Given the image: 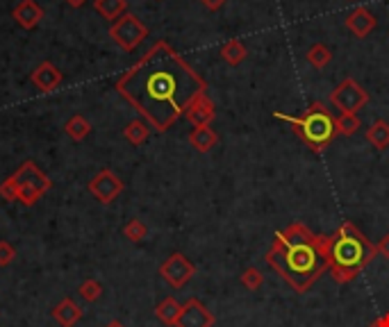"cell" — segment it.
Listing matches in <instances>:
<instances>
[{
	"label": "cell",
	"mask_w": 389,
	"mask_h": 327,
	"mask_svg": "<svg viewBox=\"0 0 389 327\" xmlns=\"http://www.w3.org/2000/svg\"><path fill=\"white\" fill-rule=\"evenodd\" d=\"M185 118L192 123L194 127H207L212 125V120L216 118V107L212 98L207 96V91L198 93V96L189 102V107L185 111Z\"/></svg>",
	"instance_id": "cell-11"
},
{
	"label": "cell",
	"mask_w": 389,
	"mask_h": 327,
	"mask_svg": "<svg viewBox=\"0 0 389 327\" xmlns=\"http://www.w3.org/2000/svg\"><path fill=\"white\" fill-rule=\"evenodd\" d=\"M96 12L107 21H116L128 12V0H96Z\"/></svg>",
	"instance_id": "cell-20"
},
{
	"label": "cell",
	"mask_w": 389,
	"mask_h": 327,
	"mask_svg": "<svg viewBox=\"0 0 389 327\" xmlns=\"http://www.w3.org/2000/svg\"><path fill=\"white\" fill-rule=\"evenodd\" d=\"M369 327H389V312L387 314H383V316H378L376 321H371V325Z\"/></svg>",
	"instance_id": "cell-32"
},
{
	"label": "cell",
	"mask_w": 389,
	"mask_h": 327,
	"mask_svg": "<svg viewBox=\"0 0 389 327\" xmlns=\"http://www.w3.org/2000/svg\"><path fill=\"white\" fill-rule=\"evenodd\" d=\"M180 312H183V305L178 303L176 298H164L162 303L155 307V316H158V321H162L164 325H171L176 327L178 318H180Z\"/></svg>",
	"instance_id": "cell-17"
},
{
	"label": "cell",
	"mask_w": 389,
	"mask_h": 327,
	"mask_svg": "<svg viewBox=\"0 0 389 327\" xmlns=\"http://www.w3.org/2000/svg\"><path fill=\"white\" fill-rule=\"evenodd\" d=\"M7 180H10L14 186H32V189H37L39 193H46L50 189V184H53L48 180V175L43 173V170L34 161H25L23 166L16 170V173H12Z\"/></svg>",
	"instance_id": "cell-10"
},
{
	"label": "cell",
	"mask_w": 389,
	"mask_h": 327,
	"mask_svg": "<svg viewBox=\"0 0 389 327\" xmlns=\"http://www.w3.org/2000/svg\"><path fill=\"white\" fill-rule=\"evenodd\" d=\"M151 134V125L146 120H130L123 130V136L132 143V145H142Z\"/></svg>",
	"instance_id": "cell-21"
},
{
	"label": "cell",
	"mask_w": 389,
	"mask_h": 327,
	"mask_svg": "<svg viewBox=\"0 0 389 327\" xmlns=\"http://www.w3.org/2000/svg\"><path fill=\"white\" fill-rule=\"evenodd\" d=\"M376 250H378L380 257H383V260L389 262V234H385L383 239L378 241V244H376Z\"/></svg>",
	"instance_id": "cell-30"
},
{
	"label": "cell",
	"mask_w": 389,
	"mask_h": 327,
	"mask_svg": "<svg viewBox=\"0 0 389 327\" xmlns=\"http://www.w3.org/2000/svg\"><path fill=\"white\" fill-rule=\"evenodd\" d=\"M367 141L374 145L376 150H385L389 148V123L383 118H378L371 123V127L367 130Z\"/></svg>",
	"instance_id": "cell-18"
},
{
	"label": "cell",
	"mask_w": 389,
	"mask_h": 327,
	"mask_svg": "<svg viewBox=\"0 0 389 327\" xmlns=\"http://www.w3.org/2000/svg\"><path fill=\"white\" fill-rule=\"evenodd\" d=\"M239 282L244 284V289L248 291H257V289H262V284H264V275L259 269H255V266H248V269L241 273V278Z\"/></svg>",
	"instance_id": "cell-26"
},
{
	"label": "cell",
	"mask_w": 389,
	"mask_h": 327,
	"mask_svg": "<svg viewBox=\"0 0 389 327\" xmlns=\"http://www.w3.org/2000/svg\"><path fill=\"white\" fill-rule=\"evenodd\" d=\"M346 28L353 32V37L365 39L371 30L376 28V16L371 14L367 7H356L349 16H346Z\"/></svg>",
	"instance_id": "cell-13"
},
{
	"label": "cell",
	"mask_w": 389,
	"mask_h": 327,
	"mask_svg": "<svg viewBox=\"0 0 389 327\" xmlns=\"http://www.w3.org/2000/svg\"><path fill=\"white\" fill-rule=\"evenodd\" d=\"M189 143L194 145L198 152H210L216 143H219V134H216L210 125L207 127H194L189 134Z\"/></svg>",
	"instance_id": "cell-16"
},
{
	"label": "cell",
	"mask_w": 389,
	"mask_h": 327,
	"mask_svg": "<svg viewBox=\"0 0 389 327\" xmlns=\"http://www.w3.org/2000/svg\"><path fill=\"white\" fill-rule=\"evenodd\" d=\"M328 275L337 284L353 282L367 266L376 260V244L362 234L358 225L342 223L330 237H326Z\"/></svg>",
	"instance_id": "cell-3"
},
{
	"label": "cell",
	"mask_w": 389,
	"mask_h": 327,
	"mask_svg": "<svg viewBox=\"0 0 389 327\" xmlns=\"http://www.w3.org/2000/svg\"><path fill=\"white\" fill-rule=\"evenodd\" d=\"M273 116L289 123L293 134L316 154L326 152L328 145L337 136V120L333 116V111L326 107V102H319V100L312 102L300 116H287V114H280V111H275Z\"/></svg>",
	"instance_id": "cell-4"
},
{
	"label": "cell",
	"mask_w": 389,
	"mask_h": 327,
	"mask_svg": "<svg viewBox=\"0 0 389 327\" xmlns=\"http://www.w3.org/2000/svg\"><path fill=\"white\" fill-rule=\"evenodd\" d=\"M89 193L96 196L98 202L109 205L123 193V182H121V177L114 173V170L102 168L100 173H96V177L89 182Z\"/></svg>",
	"instance_id": "cell-8"
},
{
	"label": "cell",
	"mask_w": 389,
	"mask_h": 327,
	"mask_svg": "<svg viewBox=\"0 0 389 327\" xmlns=\"http://www.w3.org/2000/svg\"><path fill=\"white\" fill-rule=\"evenodd\" d=\"M266 264L289 284L293 291L305 294L323 273H328L326 237L314 234L303 223H291L275 239L266 253Z\"/></svg>",
	"instance_id": "cell-2"
},
{
	"label": "cell",
	"mask_w": 389,
	"mask_h": 327,
	"mask_svg": "<svg viewBox=\"0 0 389 327\" xmlns=\"http://www.w3.org/2000/svg\"><path fill=\"white\" fill-rule=\"evenodd\" d=\"M53 318L62 327H75L77 321L82 318V309H80V305L75 303V300L64 298V300H59V303L53 307Z\"/></svg>",
	"instance_id": "cell-15"
},
{
	"label": "cell",
	"mask_w": 389,
	"mask_h": 327,
	"mask_svg": "<svg viewBox=\"0 0 389 327\" xmlns=\"http://www.w3.org/2000/svg\"><path fill=\"white\" fill-rule=\"evenodd\" d=\"M123 237H128L130 241H132V244H139V241H144L146 237H148V228H146L139 218H132V221L125 223Z\"/></svg>",
	"instance_id": "cell-27"
},
{
	"label": "cell",
	"mask_w": 389,
	"mask_h": 327,
	"mask_svg": "<svg viewBox=\"0 0 389 327\" xmlns=\"http://www.w3.org/2000/svg\"><path fill=\"white\" fill-rule=\"evenodd\" d=\"M369 102V93L353 77H346L330 91V105L340 109V114H358Z\"/></svg>",
	"instance_id": "cell-5"
},
{
	"label": "cell",
	"mask_w": 389,
	"mask_h": 327,
	"mask_svg": "<svg viewBox=\"0 0 389 327\" xmlns=\"http://www.w3.org/2000/svg\"><path fill=\"white\" fill-rule=\"evenodd\" d=\"M335 120H337V134L342 136H353L362 127V120L358 114H340Z\"/></svg>",
	"instance_id": "cell-24"
},
{
	"label": "cell",
	"mask_w": 389,
	"mask_h": 327,
	"mask_svg": "<svg viewBox=\"0 0 389 327\" xmlns=\"http://www.w3.org/2000/svg\"><path fill=\"white\" fill-rule=\"evenodd\" d=\"M62 80H64V75H62V71H59V68L53 62H41L32 71V84L41 93H53L59 87V84H62Z\"/></svg>",
	"instance_id": "cell-12"
},
{
	"label": "cell",
	"mask_w": 389,
	"mask_h": 327,
	"mask_svg": "<svg viewBox=\"0 0 389 327\" xmlns=\"http://www.w3.org/2000/svg\"><path fill=\"white\" fill-rule=\"evenodd\" d=\"M216 316L198 298H189L183 305V312L176 327H214Z\"/></svg>",
	"instance_id": "cell-9"
},
{
	"label": "cell",
	"mask_w": 389,
	"mask_h": 327,
	"mask_svg": "<svg viewBox=\"0 0 389 327\" xmlns=\"http://www.w3.org/2000/svg\"><path fill=\"white\" fill-rule=\"evenodd\" d=\"M160 275L173 289H183L185 284L196 275V266L187 260L183 253H173L167 262L160 266Z\"/></svg>",
	"instance_id": "cell-7"
},
{
	"label": "cell",
	"mask_w": 389,
	"mask_h": 327,
	"mask_svg": "<svg viewBox=\"0 0 389 327\" xmlns=\"http://www.w3.org/2000/svg\"><path fill=\"white\" fill-rule=\"evenodd\" d=\"M109 37L116 41V44L123 48V50H135L137 46L142 44V41L148 37V28L137 19L135 14H123L121 19H116L114 23H112L109 28Z\"/></svg>",
	"instance_id": "cell-6"
},
{
	"label": "cell",
	"mask_w": 389,
	"mask_h": 327,
	"mask_svg": "<svg viewBox=\"0 0 389 327\" xmlns=\"http://www.w3.org/2000/svg\"><path fill=\"white\" fill-rule=\"evenodd\" d=\"M66 3L71 5V7H82V5L86 3V0H66Z\"/></svg>",
	"instance_id": "cell-33"
},
{
	"label": "cell",
	"mask_w": 389,
	"mask_h": 327,
	"mask_svg": "<svg viewBox=\"0 0 389 327\" xmlns=\"http://www.w3.org/2000/svg\"><path fill=\"white\" fill-rule=\"evenodd\" d=\"M0 198L7 200V202H16V189H14V184L10 182V180H5V182L0 184Z\"/></svg>",
	"instance_id": "cell-29"
},
{
	"label": "cell",
	"mask_w": 389,
	"mask_h": 327,
	"mask_svg": "<svg viewBox=\"0 0 389 327\" xmlns=\"http://www.w3.org/2000/svg\"><path fill=\"white\" fill-rule=\"evenodd\" d=\"M14 19H16V23L21 25V28L32 30V28H37V25L41 23L43 10H41V5L34 3V0H21V3L16 5V10H14Z\"/></svg>",
	"instance_id": "cell-14"
},
{
	"label": "cell",
	"mask_w": 389,
	"mask_h": 327,
	"mask_svg": "<svg viewBox=\"0 0 389 327\" xmlns=\"http://www.w3.org/2000/svg\"><path fill=\"white\" fill-rule=\"evenodd\" d=\"M77 294L84 300V303H96V300L102 296V284L98 280H84L77 289Z\"/></svg>",
	"instance_id": "cell-25"
},
{
	"label": "cell",
	"mask_w": 389,
	"mask_h": 327,
	"mask_svg": "<svg viewBox=\"0 0 389 327\" xmlns=\"http://www.w3.org/2000/svg\"><path fill=\"white\" fill-rule=\"evenodd\" d=\"M64 130H66L68 136H71V139L82 141V139H86V136H89V132H91V123H89V120H86L84 116L75 114V116H71V118L66 120Z\"/></svg>",
	"instance_id": "cell-22"
},
{
	"label": "cell",
	"mask_w": 389,
	"mask_h": 327,
	"mask_svg": "<svg viewBox=\"0 0 389 327\" xmlns=\"http://www.w3.org/2000/svg\"><path fill=\"white\" fill-rule=\"evenodd\" d=\"M201 3L207 7V10H212V12H216V10H221L223 5H226V0H201Z\"/></svg>",
	"instance_id": "cell-31"
},
{
	"label": "cell",
	"mask_w": 389,
	"mask_h": 327,
	"mask_svg": "<svg viewBox=\"0 0 389 327\" xmlns=\"http://www.w3.org/2000/svg\"><path fill=\"white\" fill-rule=\"evenodd\" d=\"M330 59H333V53L326 44H314L312 48L307 50V62L312 64L314 68H319V71L330 64Z\"/></svg>",
	"instance_id": "cell-23"
},
{
	"label": "cell",
	"mask_w": 389,
	"mask_h": 327,
	"mask_svg": "<svg viewBox=\"0 0 389 327\" xmlns=\"http://www.w3.org/2000/svg\"><path fill=\"white\" fill-rule=\"evenodd\" d=\"M116 91L132 105L155 132H167L180 116H185L198 93L207 84L183 55L167 41H158L139 62L116 80Z\"/></svg>",
	"instance_id": "cell-1"
},
{
	"label": "cell",
	"mask_w": 389,
	"mask_h": 327,
	"mask_svg": "<svg viewBox=\"0 0 389 327\" xmlns=\"http://www.w3.org/2000/svg\"><path fill=\"white\" fill-rule=\"evenodd\" d=\"M221 57H223V62H226V64L239 66L248 57V48L244 46V41L230 39V41H226V44L221 46Z\"/></svg>",
	"instance_id": "cell-19"
},
{
	"label": "cell",
	"mask_w": 389,
	"mask_h": 327,
	"mask_svg": "<svg viewBox=\"0 0 389 327\" xmlns=\"http://www.w3.org/2000/svg\"><path fill=\"white\" fill-rule=\"evenodd\" d=\"M105 327H125V325L121 323V321H109V323H107Z\"/></svg>",
	"instance_id": "cell-34"
},
{
	"label": "cell",
	"mask_w": 389,
	"mask_h": 327,
	"mask_svg": "<svg viewBox=\"0 0 389 327\" xmlns=\"http://www.w3.org/2000/svg\"><path fill=\"white\" fill-rule=\"evenodd\" d=\"M16 260V250L10 241H0V266H10Z\"/></svg>",
	"instance_id": "cell-28"
}]
</instances>
